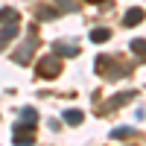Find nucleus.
Returning a JSON list of instances; mask_svg holds the SVG:
<instances>
[{"mask_svg":"<svg viewBox=\"0 0 146 146\" xmlns=\"http://www.w3.org/2000/svg\"><path fill=\"white\" fill-rule=\"evenodd\" d=\"M18 18H21L18 9H9V6L0 9V23H18Z\"/></svg>","mask_w":146,"mask_h":146,"instance_id":"obj_10","label":"nucleus"},{"mask_svg":"<svg viewBox=\"0 0 146 146\" xmlns=\"http://www.w3.org/2000/svg\"><path fill=\"white\" fill-rule=\"evenodd\" d=\"M35 70H38V79H53L62 73V62H58V56H44Z\"/></svg>","mask_w":146,"mask_h":146,"instance_id":"obj_1","label":"nucleus"},{"mask_svg":"<svg viewBox=\"0 0 146 146\" xmlns=\"http://www.w3.org/2000/svg\"><path fill=\"white\" fill-rule=\"evenodd\" d=\"M21 123H38V114H35V108H23V111H21Z\"/></svg>","mask_w":146,"mask_h":146,"instance_id":"obj_13","label":"nucleus"},{"mask_svg":"<svg viewBox=\"0 0 146 146\" xmlns=\"http://www.w3.org/2000/svg\"><path fill=\"white\" fill-rule=\"evenodd\" d=\"M53 53H56V56H79V47H76V44L58 41V44H53Z\"/></svg>","mask_w":146,"mask_h":146,"instance_id":"obj_7","label":"nucleus"},{"mask_svg":"<svg viewBox=\"0 0 146 146\" xmlns=\"http://www.w3.org/2000/svg\"><path fill=\"white\" fill-rule=\"evenodd\" d=\"M12 140H15V146H32L35 143V126L32 123H27V126H18L15 129V135H12Z\"/></svg>","mask_w":146,"mask_h":146,"instance_id":"obj_2","label":"nucleus"},{"mask_svg":"<svg viewBox=\"0 0 146 146\" xmlns=\"http://www.w3.org/2000/svg\"><path fill=\"white\" fill-rule=\"evenodd\" d=\"M126 100H135V91H123V94L111 96V100H108V102H111V108H114V105H123Z\"/></svg>","mask_w":146,"mask_h":146,"instance_id":"obj_12","label":"nucleus"},{"mask_svg":"<svg viewBox=\"0 0 146 146\" xmlns=\"http://www.w3.org/2000/svg\"><path fill=\"white\" fill-rule=\"evenodd\" d=\"M58 15V12L53 9V6H38V12H35V18H38V21H53Z\"/></svg>","mask_w":146,"mask_h":146,"instance_id":"obj_11","label":"nucleus"},{"mask_svg":"<svg viewBox=\"0 0 146 146\" xmlns=\"http://www.w3.org/2000/svg\"><path fill=\"white\" fill-rule=\"evenodd\" d=\"M62 12H76V0H58Z\"/></svg>","mask_w":146,"mask_h":146,"instance_id":"obj_15","label":"nucleus"},{"mask_svg":"<svg viewBox=\"0 0 146 146\" xmlns=\"http://www.w3.org/2000/svg\"><path fill=\"white\" fill-rule=\"evenodd\" d=\"M140 21H143V9H129L123 15V27H137Z\"/></svg>","mask_w":146,"mask_h":146,"instance_id":"obj_8","label":"nucleus"},{"mask_svg":"<svg viewBox=\"0 0 146 146\" xmlns=\"http://www.w3.org/2000/svg\"><path fill=\"white\" fill-rule=\"evenodd\" d=\"M88 38L94 44H105V41H111V29H108V27H96V29H91Z\"/></svg>","mask_w":146,"mask_h":146,"instance_id":"obj_5","label":"nucleus"},{"mask_svg":"<svg viewBox=\"0 0 146 146\" xmlns=\"http://www.w3.org/2000/svg\"><path fill=\"white\" fill-rule=\"evenodd\" d=\"M18 35V23H3V29H0V50H6V44Z\"/></svg>","mask_w":146,"mask_h":146,"instance_id":"obj_4","label":"nucleus"},{"mask_svg":"<svg viewBox=\"0 0 146 146\" xmlns=\"http://www.w3.org/2000/svg\"><path fill=\"white\" fill-rule=\"evenodd\" d=\"M131 53L146 56V41H143V38H135V41H131Z\"/></svg>","mask_w":146,"mask_h":146,"instance_id":"obj_14","label":"nucleus"},{"mask_svg":"<svg viewBox=\"0 0 146 146\" xmlns=\"http://www.w3.org/2000/svg\"><path fill=\"white\" fill-rule=\"evenodd\" d=\"M35 44H38V38H35V32H29V38H27V44H23L21 50L15 53V62H18V64H29V62H32V53H35Z\"/></svg>","mask_w":146,"mask_h":146,"instance_id":"obj_3","label":"nucleus"},{"mask_svg":"<svg viewBox=\"0 0 146 146\" xmlns=\"http://www.w3.org/2000/svg\"><path fill=\"white\" fill-rule=\"evenodd\" d=\"M135 135H137L135 126H117V129H111V137L114 140H129V137H135Z\"/></svg>","mask_w":146,"mask_h":146,"instance_id":"obj_6","label":"nucleus"},{"mask_svg":"<svg viewBox=\"0 0 146 146\" xmlns=\"http://www.w3.org/2000/svg\"><path fill=\"white\" fill-rule=\"evenodd\" d=\"M62 117H64V123H67V126H79L82 120H85V114H82V111H76V108H67Z\"/></svg>","mask_w":146,"mask_h":146,"instance_id":"obj_9","label":"nucleus"}]
</instances>
